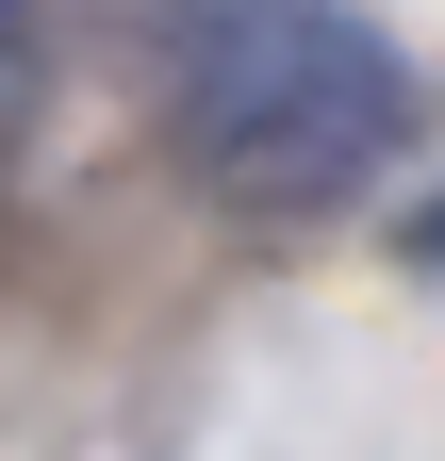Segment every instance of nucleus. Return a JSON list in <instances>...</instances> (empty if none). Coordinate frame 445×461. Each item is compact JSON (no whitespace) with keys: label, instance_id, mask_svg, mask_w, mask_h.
Masks as SVG:
<instances>
[{"label":"nucleus","instance_id":"f257e3e1","mask_svg":"<svg viewBox=\"0 0 445 461\" xmlns=\"http://www.w3.org/2000/svg\"><path fill=\"white\" fill-rule=\"evenodd\" d=\"M165 132L232 214H330L413 132V67L347 0H198L165 67Z\"/></svg>","mask_w":445,"mask_h":461}]
</instances>
